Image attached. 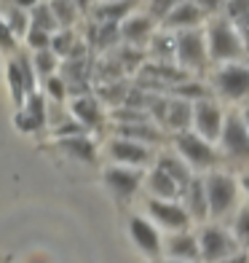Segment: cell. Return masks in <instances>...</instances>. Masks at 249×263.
<instances>
[{"label":"cell","instance_id":"31","mask_svg":"<svg viewBox=\"0 0 249 263\" xmlns=\"http://www.w3.org/2000/svg\"><path fill=\"white\" fill-rule=\"evenodd\" d=\"M236 234H239L244 242H249V207H244L236 218Z\"/></svg>","mask_w":249,"mask_h":263},{"label":"cell","instance_id":"27","mask_svg":"<svg viewBox=\"0 0 249 263\" xmlns=\"http://www.w3.org/2000/svg\"><path fill=\"white\" fill-rule=\"evenodd\" d=\"M118 25L115 22H105L102 25V30H99V49H108V46H113L115 41H118Z\"/></svg>","mask_w":249,"mask_h":263},{"label":"cell","instance_id":"20","mask_svg":"<svg viewBox=\"0 0 249 263\" xmlns=\"http://www.w3.org/2000/svg\"><path fill=\"white\" fill-rule=\"evenodd\" d=\"M150 188H153V194H156V196H166V199L177 196V191H180V185L174 183V177L166 175L161 166L150 175Z\"/></svg>","mask_w":249,"mask_h":263},{"label":"cell","instance_id":"36","mask_svg":"<svg viewBox=\"0 0 249 263\" xmlns=\"http://www.w3.org/2000/svg\"><path fill=\"white\" fill-rule=\"evenodd\" d=\"M89 3H91V0H75V6H78V8H83V11L89 8Z\"/></svg>","mask_w":249,"mask_h":263},{"label":"cell","instance_id":"40","mask_svg":"<svg viewBox=\"0 0 249 263\" xmlns=\"http://www.w3.org/2000/svg\"><path fill=\"white\" fill-rule=\"evenodd\" d=\"M166 263H180V260H166Z\"/></svg>","mask_w":249,"mask_h":263},{"label":"cell","instance_id":"39","mask_svg":"<svg viewBox=\"0 0 249 263\" xmlns=\"http://www.w3.org/2000/svg\"><path fill=\"white\" fill-rule=\"evenodd\" d=\"M244 118H246V126H249V107H246V116Z\"/></svg>","mask_w":249,"mask_h":263},{"label":"cell","instance_id":"6","mask_svg":"<svg viewBox=\"0 0 249 263\" xmlns=\"http://www.w3.org/2000/svg\"><path fill=\"white\" fill-rule=\"evenodd\" d=\"M177 148L188 159V164H193V166H212L215 164V151L209 148V142L191 135V132H182L177 137Z\"/></svg>","mask_w":249,"mask_h":263},{"label":"cell","instance_id":"21","mask_svg":"<svg viewBox=\"0 0 249 263\" xmlns=\"http://www.w3.org/2000/svg\"><path fill=\"white\" fill-rule=\"evenodd\" d=\"M158 166H161V170L166 172V175H172L174 177V183L177 185H180V188H191V172H188V166H182L180 161H177V159H172V156H163L161 161H158Z\"/></svg>","mask_w":249,"mask_h":263},{"label":"cell","instance_id":"33","mask_svg":"<svg viewBox=\"0 0 249 263\" xmlns=\"http://www.w3.org/2000/svg\"><path fill=\"white\" fill-rule=\"evenodd\" d=\"M49 91H51V97L62 100V97H65V83L59 81V78H51V81H49Z\"/></svg>","mask_w":249,"mask_h":263},{"label":"cell","instance_id":"8","mask_svg":"<svg viewBox=\"0 0 249 263\" xmlns=\"http://www.w3.org/2000/svg\"><path fill=\"white\" fill-rule=\"evenodd\" d=\"M148 210L150 215L156 218L161 226L166 229H174V231H182L188 220H191V212H185L180 204H172V201H161V199H150L148 201Z\"/></svg>","mask_w":249,"mask_h":263},{"label":"cell","instance_id":"16","mask_svg":"<svg viewBox=\"0 0 249 263\" xmlns=\"http://www.w3.org/2000/svg\"><path fill=\"white\" fill-rule=\"evenodd\" d=\"M169 255L182 258V260H198L201 242H196V236H191V234H177L169 242Z\"/></svg>","mask_w":249,"mask_h":263},{"label":"cell","instance_id":"24","mask_svg":"<svg viewBox=\"0 0 249 263\" xmlns=\"http://www.w3.org/2000/svg\"><path fill=\"white\" fill-rule=\"evenodd\" d=\"M118 132H121L123 140H134V137H145V140H161V135L156 129L150 126H142V124H121L118 126Z\"/></svg>","mask_w":249,"mask_h":263},{"label":"cell","instance_id":"3","mask_svg":"<svg viewBox=\"0 0 249 263\" xmlns=\"http://www.w3.org/2000/svg\"><path fill=\"white\" fill-rule=\"evenodd\" d=\"M206 196H209V212L212 215H225L233 207L236 199V183L228 175H212L206 180Z\"/></svg>","mask_w":249,"mask_h":263},{"label":"cell","instance_id":"13","mask_svg":"<svg viewBox=\"0 0 249 263\" xmlns=\"http://www.w3.org/2000/svg\"><path fill=\"white\" fill-rule=\"evenodd\" d=\"M110 153H113L115 161H126V164H145L150 159L148 148L137 145V142H132V140H115L110 145Z\"/></svg>","mask_w":249,"mask_h":263},{"label":"cell","instance_id":"11","mask_svg":"<svg viewBox=\"0 0 249 263\" xmlns=\"http://www.w3.org/2000/svg\"><path fill=\"white\" fill-rule=\"evenodd\" d=\"M105 180H108V185L115 191V196H132L134 191L139 188V180H142V175L139 172H132V170H108L105 172Z\"/></svg>","mask_w":249,"mask_h":263},{"label":"cell","instance_id":"18","mask_svg":"<svg viewBox=\"0 0 249 263\" xmlns=\"http://www.w3.org/2000/svg\"><path fill=\"white\" fill-rule=\"evenodd\" d=\"M59 145H62L65 153H70V156H75V159H80V161H89V164H91L94 159H97L94 142L86 140L83 135H78V137H62V140H59Z\"/></svg>","mask_w":249,"mask_h":263},{"label":"cell","instance_id":"2","mask_svg":"<svg viewBox=\"0 0 249 263\" xmlns=\"http://www.w3.org/2000/svg\"><path fill=\"white\" fill-rule=\"evenodd\" d=\"M222 145H225V153H228L231 159L249 161V126H246L244 118H239L236 113L225 118Z\"/></svg>","mask_w":249,"mask_h":263},{"label":"cell","instance_id":"1","mask_svg":"<svg viewBox=\"0 0 249 263\" xmlns=\"http://www.w3.org/2000/svg\"><path fill=\"white\" fill-rule=\"evenodd\" d=\"M244 54V43L239 38V32H233V27L225 19H215L209 25V57L212 59H236Z\"/></svg>","mask_w":249,"mask_h":263},{"label":"cell","instance_id":"28","mask_svg":"<svg viewBox=\"0 0 249 263\" xmlns=\"http://www.w3.org/2000/svg\"><path fill=\"white\" fill-rule=\"evenodd\" d=\"M27 41H30L32 49H38V51H46V46L51 43V41H49V32H46V30H38V27H32V30H30Z\"/></svg>","mask_w":249,"mask_h":263},{"label":"cell","instance_id":"26","mask_svg":"<svg viewBox=\"0 0 249 263\" xmlns=\"http://www.w3.org/2000/svg\"><path fill=\"white\" fill-rule=\"evenodd\" d=\"M32 27H38V30H46V32H51L56 27V16H51V8H35L32 11Z\"/></svg>","mask_w":249,"mask_h":263},{"label":"cell","instance_id":"4","mask_svg":"<svg viewBox=\"0 0 249 263\" xmlns=\"http://www.w3.org/2000/svg\"><path fill=\"white\" fill-rule=\"evenodd\" d=\"M201 258L215 263V260H228L233 258V239L225 234L222 229H215V226H209V229H204V234H201Z\"/></svg>","mask_w":249,"mask_h":263},{"label":"cell","instance_id":"23","mask_svg":"<svg viewBox=\"0 0 249 263\" xmlns=\"http://www.w3.org/2000/svg\"><path fill=\"white\" fill-rule=\"evenodd\" d=\"M134 6V0H118V3H105L99 11H97V16L102 22H118V19H123L129 14V8Z\"/></svg>","mask_w":249,"mask_h":263},{"label":"cell","instance_id":"17","mask_svg":"<svg viewBox=\"0 0 249 263\" xmlns=\"http://www.w3.org/2000/svg\"><path fill=\"white\" fill-rule=\"evenodd\" d=\"M188 207L196 220H204L209 212V196H206V183L204 180H193L188 188Z\"/></svg>","mask_w":249,"mask_h":263},{"label":"cell","instance_id":"9","mask_svg":"<svg viewBox=\"0 0 249 263\" xmlns=\"http://www.w3.org/2000/svg\"><path fill=\"white\" fill-rule=\"evenodd\" d=\"M196 126L198 132L204 135V140H217L222 137V129H225V121H222V113L215 102H198L196 105Z\"/></svg>","mask_w":249,"mask_h":263},{"label":"cell","instance_id":"38","mask_svg":"<svg viewBox=\"0 0 249 263\" xmlns=\"http://www.w3.org/2000/svg\"><path fill=\"white\" fill-rule=\"evenodd\" d=\"M241 183H244V188H246V191H249V175H246V177H244V180H241Z\"/></svg>","mask_w":249,"mask_h":263},{"label":"cell","instance_id":"14","mask_svg":"<svg viewBox=\"0 0 249 263\" xmlns=\"http://www.w3.org/2000/svg\"><path fill=\"white\" fill-rule=\"evenodd\" d=\"M201 16H204V11H201L198 3H180L163 19V25L166 27H193L201 22Z\"/></svg>","mask_w":249,"mask_h":263},{"label":"cell","instance_id":"12","mask_svg":"<svg viewBox=\"0 0 249 263\" xmlns=\"http://www.w3.org/2000/svg\"><path fill=\"white\" fill-rule=\"evenodd\" d=\"M193 116H196V107H191L182 100H169L163 105L161 121H166V126H172V129H185L188 124H191Z\"/></svg>","mask_w":249,"mask_h":263},{"label":"cell","instance_id":"15","mask_svg":"<svg viewBox=\"0 0 249 263\" xmlns=\"http://www.w3.org/2000/svg\"><path fill=\"white\" fill-rule=\"evenodd\" d=\"M43 121H46L43 100H40V97H35V94H30L27 110H22V113L16 116V126H19V129H25V132H32V129L43 126Z\"/></svg>","mask_w":249,"mask_h":263},{"label":"cell","instance_id":"22","mask_svg":"<svg viewBox=\"0 0 249 263\" xmlns=\"http://www.w3.org/2000/svg\"><path fill=\"white\" fill-rule=\"evenodd\" d=\"M73 113L78 116V121L80 124H86V126H97L99 124V110H97V105H94L91 97H83L73 105Z\"/></svg>","mask_w":249,"mask_h":263},{"label":"cell","instance_id":"25","mask_svg":"<svg viewBox=\"0 0 249 263\" xmlns=\"http://www.w3.org/2000/svg\"><path fill=\"white\" fill-rule=\"evenodd\" d=\"M51 11H54L56 22H62V25H73L75 22V6L70 3V0H54Z\"/></svg>","mask_w":249,"mask_h":263},{"label":"cell","instance_id":"32","mask_svg":"<svg viewBox=\"0 0 249 263\" xmlns=\"http://www.w3.org/2000/svg\"><path fill=\"white\" fill-rule=\"evenodd\" d=\"M70 32H65V35H56L54 38V54H67L70 51Z\"/></svg>","mask_w":249,"mask_h":263},{"label":"cell","instance_id":"34","mask_svg":"<svg viewBox=\"0 0 249 263\" xmlns=\"http://www.w3.org/2000/svg\"><path fill=\"white\" fill-rule=\"evenodd\" d=\"M222 3V0H198V6L204 11H217V6Z\"/></svg>","mask_w":249,"mask_h":263},{"label":"cell","instance_id":"19","mask_svg":"<svg viewBox=\"0 0 249 263\" xmlns=\"http://www.w3.org/2000/svg\"><path fill=\"white\" fill-rule=\"evenodd\" d=\"M150 30H153V22L145 19V16H139V19H129V22H123L121 35H123L129 43H145V41L150 38Z\"/></svg>","mask_w":249,"mask_h":263},{"label":"cell","instance_id":"29","mask_svg":"<svg viewBox=\"0 0 249 263\" xmlns=\"http://www.w3.org/2000/svg\"><path fill=\"white\" fill-rule=\"evenodd\" d=\"M180 3H185V0H153V11H156V16H163L166 19Z\"/></svg>","mask_w":249,"mask_h":263},{"label":"cell","instance_id":"30","mask_svg":"<svg viewBox=\"0 0 249 263\" xmlns=\"http://www.w3.org/2000/svg\"><path fill=\"white\" fill-rule=\"evenodd\" d=\"M35 67H38V73L49 76L51 70H54V57H51V51H38V57H35Z\"/></svg>","mask_w":249,"mask_h":263},{"label":"cell","instance_id":"5","mask_svg":"<svg viewBox=\"0 0 249 263\" xmlns=\"http://www.w3.org/2000/svg\"><path fill=\"white\" fill-rule=\"evenodd\" d=\"M177 59L185 67H204L206 59V46H204V35L198 30H188L177 38Z\"/></svg>","mask_w":249,"mask_h":263},{"label":"cell","instance_id":"10","mask_svg":"<svg viewBox=\"0 0 249 263\" xmlns=\"http://www.w3.org/2000/svg\"><path fill=\"white\" fill-rule=\"evenodd\" d=\"M129 231H132V239L137 242V247L142 250V253H148L153 258L161 253V236H158V231L153 229L148 220L132 218V220H129Z\"/></svg>","mask_w":249,"mask_h":263},{"label":"cell","instance_id":"41","mask_svg":"<svg viewBox=\"0 0 249 263\" xmlns=\"http://www.w3.org/2000/svg\"><path fill=\"white\" fill-rule=\"evenodd\" d=\"M108 3H118V0H108Z\"/></svg>","mask_w":249,"mask_h":263},{"label":"cell","instance_id":"7","mask_svg":"<svg viewBox=\"0 0 249 263\" xmlns=\"http://www.w3.org/2000/svg\"><path fill=\"white\" fill-rule=\"evenodd\" d=\"M217 86L228 100H239L249 94V70L241 65H228L217 73Z\"/></svg>","mask_w":249,"mask_h":263},{"label":"cell","instance_id":"35","mask_svg":"<svg viewBox=\"0 0 249 263\" xmlns=\"http://www.w3.org/2000/svg\"><path fill=\"white\" fill-rule=\"evenodd\" d=\"M222 263H249V258H246L244 253H236L233 258H228V260H222Z\"/></svg>","mask_w":249,"mask_h":263},{"label":"cell","instance_id":"37","mask_svg":"<svg viewBox=\"0 0 249 263\" xmlns=\"http://www.w3.org/2000/svg\"><path fill=\"white\" fill-rule=\"evenodd\" d=\"M16 6H35V0H16Z\"/></svg>","mask_w":249,"mask_h":263}]
</instances>
